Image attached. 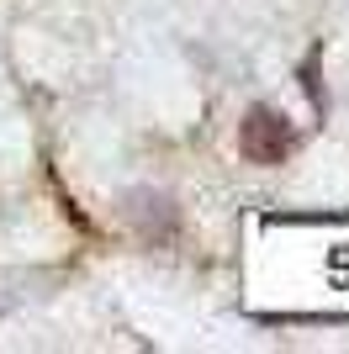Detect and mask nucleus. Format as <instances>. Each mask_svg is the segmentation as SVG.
Returning a JSON list of instances; mask_svg holds the SVG:
<instances>
[{
    "mask_svg": "<svg viewBox=\"0 0 349 354\" xmlns=\"http://www.w3.org/2000/svg\"><path fill=\"white\" fill-rule=\"evenodd\" d=\"M238 148H244L249 164H280L291 153V122L270 106H254L238 127Z\"/></svg>",
    "mask_w": 349,
    "mask_h": 354,
    "instance_id": "f257e3e1",
    "label": "nucleus"
}]
</instances>
